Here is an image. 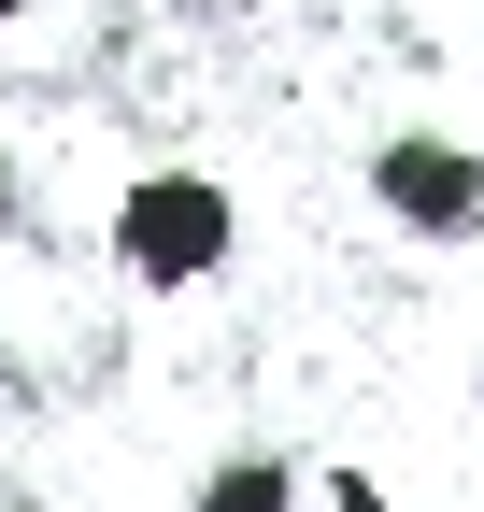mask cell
<instances>
[{"label":"cell","mask_w":484,"mask_h":512,"mask_svg":"<svg viewBox=\"0 0 484 512\" xmlns=\"http://www.w3.org/2000/svg\"><path fill=\"white\" fill-rule=\"evenodd\" d=\"M15 29H29V0H0V43H15Z\"/></svg>","instance_id":"cell-6"},{"label":"cell","mask_w":484,"mask_h":512,"mask_svg":"<svg viewBox=\"0 0 484 512\" xmlns=\"http://www.w3.org/2000/svg\"><path fill=\"white\" fill-rule=\"evenodd\" d=\"M186 512H314V484H299V456L242 441V456H214V470L186 484Z\"/></svg>","instance_id":"cell-3"},{"label":"cell","mask_w":484,"mask_h":512,"mask_svg":"<svg viewBox=\"0 0 484 512\" xmlns=\"http://www.w3.org/2000/svg\"><path fill=\"white\" fill-rule=\"evenodd\" d=\"M371 214L399 242H484V143H456V128H385L371 143Z\"/></svg>","instance_id":"cell-2"},{"label":"cell","mask_w":484,"mask_h":512,"mask_svg":"<svg viewBox=\"0 0 484 512\" xmlns=\"http://www.w3.org/2000/svg\"><path fill=\"white\" fill-rule=\"evenodd\" d=\"M228 256H242V200H228V171L157 157V171L114 185V271H129V285L186 299V285H214V271H228Z\"/></svg>","instance_id":"cell-1"},{"label":"cell","mask_w":484,"mask_h":512,"mask_svg":"<svg viewBox=\"0 0 484 512\" xmlns=\"http://www.w3.org/2000/svg\"><path fill=\"white\" fill-rule=\"evenodd\" d=\"M15 228H29V171L0 157V242H15Z\"/></svg>","instance_id":"cell-5"},{"label":"cell","mask_w":484,"mask_h":512,"mask_svg":"<svg viewBox=\"0 0 484 512\" xmlns=\"http://www.w3.org/2000/svg\"><path fill=\"white\" fill-rule=\"evenodd\" d=\"M314 512H385V484H371V470H328V484H314Z\"/></svg>","instance_id":"cell-4"},{"label":"cell","mask_w":484,"mask_h":512,"mask_svg":"<svg viewBox=\"0 0 484 512\" xmlns=\"http://www.w3.org/2000/svg\"><path fill=\"white\" fill-rule=\"evenodd\" d=\"M470 399H484V356H470Z\"/></svg>","instance_id":"cell-7"}]
</instances>
